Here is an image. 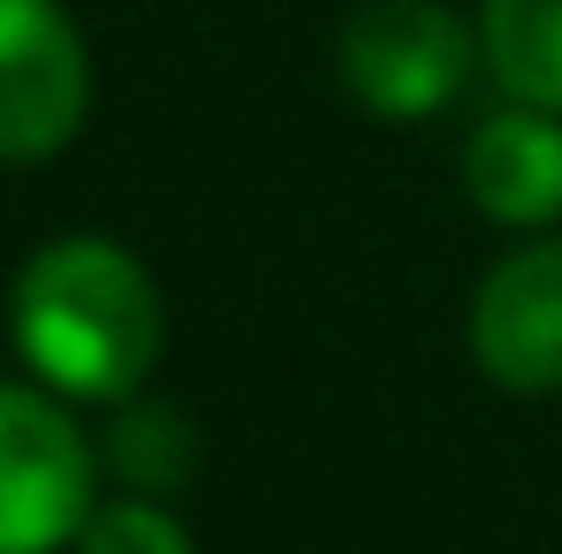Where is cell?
<instances>
[{"instance_id":"cell-9","label":"cell","mask_w":562,"mask_h":554,"mask_svg":"<svg viewBox=\"0 0 562 554\" xmlns=\"http://www.w3.org/2000/svg\"><path fill=\"white\" fill-rule=\"evenodd\" d=\"M77 554H198L190 524L153 501V494H114V501H92L85 532H77Z\"/></svg>"},{"instance_id":"cell-5","label":"cell","mask_w":562,"mask_h":554,"mask_svg":"<svg viewBox=\"0 0 562 554\" xmlns=\"http://www.w3.org/2000/svg\"><path fill=\"white\" fill-rule=\"evenodd\" d=\"M471 365L509 395H562V236L517 244L479 274Z\"/></svg>"},{"instance_id":"cell-8","label":"cell","mask_w":562,"mask_h":554,"mask_svg":"<svg viewBox=\"0 0 562 554\" xmlns=\"http://www.w3.org/2000/svg\"><path fill=\"white\" fill-rule=\"evenodd\" d=\"M99 456H106V471L130 494L168 501V494H183L190 471H198V426H190L176 403H160V395H130V403H114Z\"/></svg>"},{"instance_id":"cell-1","label":"cell","mask_w":562,"mask_h":554,"mask_svg":"<svg viewBox=\"0 0 562 554\" xmlns=\"http://www.w3.org/2000/svg\"><path fill=\"white\" fill-rule=\"evenodd\" d=\"M8 335L46 395L130 403L160 365L168 312L153 274L114 236H54L15 267Z\"/></svg>"},{"instance_id":"cell-3","label":"cell","mask_w":562,"mask_h":554,"mask_svg":"<svg viewBox=\"0 0 562 554\" xmlns=\"http://www.w3.org/2000/svg\"><path fill=\"white\" fill-rule=\"evenodd\" d=\"M479 61V31L449 0H366L342 31V92L380 122L441 114Z\"/></svg>"},{"instance_id":"cell-6","label":"cell","mask_w":562,"mask_h":554,"mask_svg":"<svg viewBox=\"0 0 562 554\" xmlns=\"http://www.w3.org/2000/svg\"><path fill=\"white\" fill-rule=\"evenodd\" d=\"M464 190L502 228H548L562 221V114L548 106H494L464 137Z\"/></svg>"},{"instance_id":"cell-4","label":"cell","mask_w":562,"mask_h":554,"mask_svg":"<svg viewBox=\"0 0 562 554\" xmlns=\"http://www.w3.org/2000/svg\"><path fill=\"white\" fill-rule=\"evenodd\" d=\"M92 106L85 31L54 0H0V168L54 160Z\"/></svg>"},{"instance_id":"cell-2","label":"cell","mask_w":562,"mask_h":554,"mask_svg":"<svg viewBox=\"0 0 562 554\" xmlns=\"http://www.w3.org/2000/svg\"><path fill=\"white\" fill-rule=\"evenodd\" d=\"M99 449L77 433V418L38 395L0 380V554H61L77 547L92 517Z\"/></svg>"},{"instance_id":"cell-7","label":"cell","mask_w":562,"mask_h":554,"mask_svg":"<svg viewBox=\"0 0 562 554\" xmlns=\"http://www.w3.org/2000/svg\"><path fill=\"white\" fill-rule=\"evenodd\" d=\"M479 54L509 99L562 114V0H479Z\"/></svg>"}]
</instances>
